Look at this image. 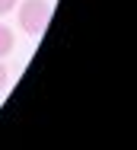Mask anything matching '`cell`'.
<instances>
[{"label": "cell", "mask_w": 137, "mask_h": 150, "mask_svg": "<svg viewBox=\"0 0 137 150\" xmlns=\"http://www.w3.org/2000/svg\"><path fill=\"white\" fill-rule=\"evenodd\" d=\"M13 45H16V38H13L10 26H3V23H0V58H6V54L13 51Z\"/></svg>", "instance_id": "2"}, {"label": "cell", "mask_w": 137, "mask_h": 150, "mask_svg": "<svg viewBox=\"0 0 137 150\" xmlns=\"http://www.w3.org/2000/svg\"><path fill=\"white\" fill-rule=\"evenodd\" d=\"M6 80H10V74H6V67H3V64H0V93L6 90Z\"/></svg>", "instance_id": "4"}, {"label": "cell", "mask_w": 137, "mask_h": 150, "mask_svg": "<svg viewBox=\"0 0 137 150\" xmlns=\"http://www.w3.org/2000/svg\"><path fill=\"white\" fill-rule=\"evenodd\" d=\"M13 6H16V0H0V16H3V13H10Z\"/></svg>", "instance_id": "3"}, {"label": "cell", "mask_w": 137, "mask_h": 150, "mask_svg": "<svg viewBox=\"0 0 137 150\" xmlns=\"http://www.w3.org/2000/svg\"><path fill=\"white\" fill-rule=\"evenodd\" d=\"M48 19H51V3L48 0H26L19 6V26L29 35H42L48 29Z\"/></svg>", "instance_id": "1"}]
</instances>
